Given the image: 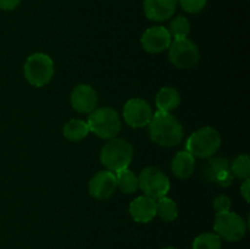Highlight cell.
<instances>
[{
  "mask_svg": "<svg viewBox=\"0 0 250 249\" xmlns=\"http://www.w3.org/2000/svg\"><path fill=\"white\" fill-rule=\"evenodd\" d=\"M181 103V95L173 87H163L158 92L155 98V105L158 111L172 112L177 109Z\"/></svg>",
  "mask_w": 250,
  "mask_h": 249,
  "instance_id": "e0dca14e",
  "label": "cell"
},
{
  "mask_svg": "<svg viewBox=\"0 0 250 249\" xmlns=\"http://www.w3.org/2000/svg\"><path fill=\"white\" fill-rule=\"evenodd\" d=\"M21 0H0V10L4 11H11L20 5Z\"/></svg>",
  "mask_w": 250,
  "mask_h": 249,
  "instance_id": "484cf974",
  "label": "cell"
},
{
  "mask_svg": "<svg viewBox=\"0 0 250 249\" xmlns=\"http://www.w3.org/2000/svg\"><path fill=\"white\" fill-rule=\"evenodd\" d=\"M167 31L173 39L188 38L190 33V22L185 16H176L171 20Z\"/></svg>",
  "mask_w": 250,
  "mask_h": 249,
  "instance_id": "7402d4cb",
  "label": "cell"
},
{
  "mask_svg": "<svg viewBox=\"0 0 250 249\" xmlns=\"http://www.w3.org/2000/svg\"><path fill=\"white\" fill-rule=\"evenodd\" d=\"M87 124L89 131L102 139L116 138L121 132L122 122L119 112L110 106L95 109L88 115Z\"/></svg>",
  "mask_w": 250,
  "mask_h": 249,
  "instance_id": "3957f363",
  "label": "cell"
},
{
  "mask_svg": "<svg viewBox=\"0 0 250 249\" xmlns=\"http://www.w3.org/2000/svg\"><path fill=\"white\" fill-rule=\"evenodd\" d=\"M220 146L221 136L219 132L212 127L205 126L190 134L186 143V150L194 158L209 159L217 153Z\"/></svg>",
  "mask_w": 250,
  "mask_h": 249,
  "instance_id": "277c9868",
  "label": "cell"
},
{
  "mask_svg": "<svg viewBox=\"0 0 250 249\" xmlns=\"http://www.w3.org/2000/svg\"><path fill=\"white\" fill-rule=\"evenodd\" d=\"M133 160V146L122 138H112L104 144L100 151V163L111 172L127 168Z\"/></svg>",
  "mask_w": 250,
  "mask_h": 249,
  "instance_id": "7a4b0ae2",
  "label": "cell"
},
{
  "mask_svg": "<svg viewBox=\"0 0 250 249\" xmlns=\"http://www.w3.org/2000/svg\"><path fill=\"white\" fill-rule=\"evenodd\" d=\"M203 175L208 182L217 183L221 187H229L233 175L229 170V161L222 156H211L203 167Z\"/></svg>",
  "mask_w": 250,
  "mask_h": 249,
  "instance_id": "30bf717a",
  "label": "cell"
},
{
  "mask_svg": "<svg viewBox=\"0 0 250 249\" xmlns=\"http://www.w3.org/2000/svg\"><path fill=\"white\" fill-rule=\"evenodd\" d=\"M156 215L166 222H172L178 216L177 204L168 197H163L156 200Z\"/></svg>",
  "mask_w": 250,
  "mask_h": 249,
  "instance_id": "ffe728a7",
  "label": "cell"
},
{
  "mask_svg": "<svg viewBox=\"0 0 250 249\" xmlns=\"http://www.w3.org/2000/svg\"><path fill=\"white\" fill-rule=\"evenodd\" d=\"M195 168V158L187 150H181L171 161L172 173L180 180H187L193 175Z\"/></svg>",
  "mask_w": 250,
  "mask_h": 249,
  "instance_id": "2e32d148",
  "label": "cell"
},
{
  "mask_svg": "<svg viewBox=\"0 0 250 249\" xmlns=\"http://www.w3.org/2000/svg\"><path fill=\"white\" fill-rule=\"evenodd\" d=\"M71 105L80 114L89 115L93 110L97 109L98 94L97 90L87 83H81L76 85L71 93Z\"/></svg>",
  "mask_w": 250,
  "mask_h": 249,
  "instance_id": "4fadbf2b",
  "label": "cell"
},
{
  "mask_svg": "<svg viewBox=\"0 0 250 249\" xmlns=\"http://www.w3.org/2000/svg\"><path fill=\"white\" fill-rule=\"evenodd\" d=\"M153 114L150 104L142 98L129 99L124 106V120L132 128L148 126Z\"/></svg>",
  "mask_w": 250,
  "mask_h": 249,
  "instance_id": "9c48e42d",
  "label": "cell"
},
{
  "mask_svg": "<svg viewBox=\"0 0 250 249\" xmlns=\"http://www.w3.org/2000/svg\"><path fill=\"white\" fill-rule=\"evenodd\" d=\"M247 222L243 217L233 211L216 212L214 221V231L221 239L229 242H238L246 236Z\"/></svg>",
  "mask_w": 250,
  "mask_h": 249,
  "instance_id": "52a82bcc",
  "label": "cell"
},
{
  "mask_svg": "<svg viewBox=\"0 0 250 249\" xmlns=\"http://www.w3.org/2000/svg\"><path fill=\"white\" fill-rule=\"evenodd\" d=\"M168 60L177 68H192L200 60V50L189 38L172 39L168 46Z\"/></svg>",
  "mask_w": 250,
  "mask_h": 249,
  "instance_id": "ba28073f",
  "label": "cell"
},
{
  "mask_svg": "<svg viewBox=\"0 0 250 249\" xmlns=\"http://www.w3.org/2000/svg\"><path fill=\"white\" fill-rule=\"evenodd\" d=\"M212 207H214L215 211L216 212H225L229 211L232 207L231 198L229 195L220 194L217 197H215L214 202H212Z\"/></svg>",
  "mask_w": 250,
  "mask_h": 249,
  "instance_id": "d4e9b609",
  "label": "cell"
},
{
  "mask_svg": "<svg viewBox=\"0 0 250 249\" xmlns=\"http://www.w3.org/2000/svg\"><path fill=\"white\" fill-rule=\"evenodd\" d=\"M129 215L138 224H148L156 216V200L141 195L133 199L128 208Z\"/></svg>",
  "mask_w": 250,
  "mask_h": 249,
  "instance_id": "5bb4252c",
  "label": "cell"
},
{
  "mask_svg": "<svg viewBox=\"0 0 250 249\" xmlns=\"http://www.w3.org/2000/svg\"><path fill=\"white\" fill-rule=\"evenodd\" d=\"M163 249H177V248H175V247H165V248Z\"/></svg>",
  "mask_w": 250,
  "mask_h": 249,
  "instance_id": "83f0119b",
  "label": "cell"
},
{
  "mask_svg": "<svg viewBox=\"0 0 250 249\" xmlns=\"http://www.w3.org/2000/svg\"><path fill=\"white\" fill-rule=\"evenodd\" d=\"M115 175H116L117 188H119L122 193H125V194H132V193L137 192V189L139 188L138 176L136 175L134 171L129 170V168L127 167L119 171V172H116Z\"/></svg>",
  "mask_w": 250,
  "mask_h": 249,
  "instance_id": "d6986e66",
  "label": "cell"
},
{
  "mask_svg": "<svg viewBox=\"0 0 250 249\" xmlns=\"http://www.w3.org/2000/svg\"><path fill=\"white\" fill-rule=\"evenodd\" d=\"M138 186L143 190L144 195L158 200L167 195L171 188V182L163 170L154 166H148L139 173Z\"/></svg>",
  "mask_w": 250,
  "mask_h": 249,
  "instance_id": "8992f818",
  "label": "cell"
},
{
  "mask_svg": "<svg viewBox=\"0 0 250 249\" xmlns=\"http://www.w3.org/2000/svg\"><path fill=\"white\" fill-rule=\"evenodd\" d=\"M90 133L87 121L80 119H72L63 124L62 134L71 142H80Z\"/></svg>",
  "mask_w": 250,
  "mask_h": 249,
  "instance_id": "ac0fdd59",
  "label": "cell"
},
{
  "mask_svg": "<svg viewBox=\"0 0 250 249\" xmlns=\"http://www.w3.org/2000/svg\"><path fill=\"white\" fill-rule=\"evenodd\" d=\"M116 189V175L109 170H103L97 172L88 183L89 194L98 200L109 199L115 194Z\"/></svg>",
  "mask_w": 250,
  "mask_h": 249,
  "instance_id": "8fae6325",
  "label": "cell"
},
{
  "mask_svg": "<svg viewBox=\"0 0 250 249\" xmlns=\"http://www.w3.org/2000/svg\"><path fill=\"white\" fill-rule=\"evenodd\" d=\"M172 42L170 32L164 26H153L146 29L141 38L142 48L150 54H159L167 50Z\"/></svg>",
  "mask_w": 250,
  "mask_h": 249,
  "instance_id": "7c38bea8",
  "label": "cell"
},
{
  "mask_svg": "<svg viewBox=\"0 0 250 249\" xmlns=\"http://www.w3.org/2000/svg\"><path fill=\"white\" fill-rule=\"evenodd\" d=\"M229 170L234 178L248 180L250 177V159L248 154H241L232 163H229Z\"/></svg>",
  "mask_w": 250,
  "mask_h": 249,
  "instance_id": "44dd1931",
  "label": "cell"
},
{
  "mask_svg": "<svg viewBox=\"0 0 250 249\" xmlns=\"http://www.w3.org/2000/svg\"><path fill=\"white\" fill-rule=\"evenodd\" d=\"M241 194L243 197V199L246 200L247 203H249L250 198V178L248 180H244L243 183L241 186Z\"/></svg>",
  "mask_w": 250,
  "mask_h": 249,
  "instance_id": "4316f807",
  "label": "cell"
},
{
  "mask_svg": "<svg viewBox=\"0 0 250 249\" xmlns=\"http://www.w3.org/2000/svg\"><path fill=\"white\" fill-rule=\"evenodd\" d=\"M177 2L188 14H198L204 9L208 0H177Z\"/></svg>",
  "mask_w": 250,
  "mask_h": 249,
  "instance_id": "cb8c5ba5",
  "label": "cell"
},
{
  "mask_svg": "<svg viewBox=\"0 0 250 249\" xmlns=\"http://www.w3.org/2000/svg\"><path fill=\"white\" fill-rule=\"evenodd\" d=\"M177 0H144V14L146 19L155 22L171 19L176 11Z\"/></svg>",
  "mask_w": 250,
  "mask_h": 249,
  "instance_id": "9a60e30c",
  "label": "cell"
},
{
  "mask_svg": "<svg viewBox=\"0 0 250 249\" xmlns=\"http://www.w3.org/2000/svg\"><path fill=\"white\" fill-rule=\"evenodd\" d=\"M193 249H221V238L216 233L205 232L195 237L193 241Z\"/></svg>",
  "mask_w": 250,
  "mask_h": 249,
  "instance_id": "603a6c76",
  "label": "cell"
},
{
  "mask_svg": "<svg viewBox=\"0 0 250 249\" xmlns=\"http://www.w3.org/2000/svg\"><path fill=\"white\" fill-rule=\"evenodd\" d=\"M55 73L54 61L48 54L34 53L27 58L23 65V75L27 82L37 88L48 84Z\"/></svg>",
  "mask_w": 250,
  "mask_h": 249,
  "instance_id": "5b68a950",
  "label": "cell"
},
{
  "mask_svg": "<svg viewBox=\"0 0 250 249\" xmlns=\"http://www.w3.org/2000/svg\"><path fill=\"white\" fill-rule=\"evenodd\" d=\"M148 127L151 141L165 148L178 145L185 134L182 124L171 112H154Z\"/></svg>",
  "mask_w": 250,
  "mask_h": 249,
  "instance_id": "6da1fadb",
  "label": "cell"
}]
</instances>
